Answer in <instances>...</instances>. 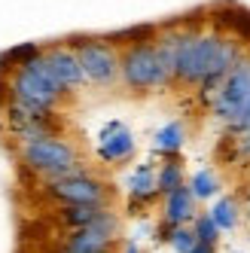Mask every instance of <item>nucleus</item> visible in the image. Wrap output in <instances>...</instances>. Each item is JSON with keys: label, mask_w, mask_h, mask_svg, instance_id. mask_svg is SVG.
<instances>
[{"label": "nucleus", "mask_w": 250, "mask_h": 253, "mask_svg": "<svg viewBox=\"0 0 250 253\" xmlns=\"http://www.w3.org/2000/svg\"><path fill=\"white\" fill-rule=\"evenodd\" d=\"M244 213H247V220H250V202H247V205H244Z\"/></svg>", "instance_id": "obj_26"}, {"label": "nucleus", "mask_w": 250, "mask_h": 253, "mask_svg": "<svg viewBox=\"0 0 250 253\" xmlns=\"http://www.w3.org/2000/svg\"><path fill=\"white\" fill-rule=\"evenodd\" d=\"M250 55L247 46L223 31H192L177 55L174 80L186 85H202V95L217 92L220 83Z\"/></svg>", "instance_id": "obj_1"}, {"label": "nucleus", "mask_w": 250, "mask_h": 253, "mask_svg": "<svg viewBox=\"0 0 250 253\" xmlns=\"http://www.w3.org/2000/svg\"><path fill=\"white\" fill-rule=\"evenodd\" d=\"M128 195H131V202H150V198L159 195L156 171L150 165H140V168L131 171V177H128Z\"/></svg>", "instance_id": "obj_14"}, {"label": "nucleus", "mask_w": 250, "mask_h": 253, "mask_svg": "<svg viewBox=\"0 0 250 253\" xmlns=\"http://www.w3.org/2000/svg\"><path fill=\"white\" fill-rule=\"evenodd\" d=\"M40 55H43V49H40L37 43H22V46H12L9 52H3V55H0V70H6V67L19 70V67L31 64L34 58H40Z\"/></svg>", "instance_id": "obj_19"}, {"label": "nucleus", "mask_w": 250, "mask_h": 253, "mask_svg": "<svg viewBox=\"0 0 250 253\" xmlns=\"http://www.w3.org/2000/svg\"><path fill=\"white\" fill-rule=\"evenodd\" d=\"M64 95L67 92L49 74L43 55L19 70H12V77H9V101L28 107L34 113H52Z\"/></svg>", "instance_id": "obj_2"}, {"label": "nucleus", "mask_w": 250, "mask_h": 253, "mask_svg": "<svg viewBox=\"0 0 250 253\" xmlns=\"http://www.w3.org/2000/svg\"><path fill=\"white\" fill-rule=\"evenodd\" d=\"M43 61L49 67V74L55 77V83L64 88V92H74L85 83V74H83V64L77 58V52L70 46H49L43 49Z\"/></svg>", "instance_id": "obj_8"}, {"label": "nucleus", "mask_w": 250, "mask_h": 253, "mask_svg": "<svg viewBox=\"0 0 250 253\" xmlns=\"http://www.w3.org/2000/svg\"><path fill=\"white\" fill-rule=\"evenodd\" d=\"M134 153V134L125 128L122 122H110L107 128L101 131L98 140V159L107 162V165H119Z\"/></svg>", "instance_id": "obj_9"}, {"label": "nucleus", "mask_w": 250, "mask_h": 253, "mask_svg": "<svg viewBox=\"0 0 250 253\" xmlns=\"http://www.w3.org/2000/svg\"><path fill=\"white\" fill-rule=\"evenodd\" d=\"M104 208H110V205H61V213H58V216H61V223H64L67 229L77 232V229L92 226Z\"/></svg>", "instance_id": "obj_16"}, {"label": "nucleus", "mask_w": 250, "mask_h": 253, "mask_svg": "<svg viewBox=\"0 0 250 253\" xmlns=\"http://www.w3.org/2000/svg\"><path fill=\"white\" fill-rule=\"evenodd\" d=\"M168 244H171L174 253H192V247L199 244V238H195L192 226H177V229L168 232Z\"/></svg>", "instance_id": "obj_21"}, {"label": "nucleus", "mask_w": 250, "mask_h": 253, "mask_svg": "<svg viewBox=\"0 0 250 253\" xmlns=\"http://www.w3.org/2000/svg\"><path fill=\"white\" fill-rule=\"evenodd\" d=\"M229 143H232V150H235V156L244 162V165H250V128L247 131H232Z\"/></svg>", "instance_id": "obj_22"}, {"label": "nucleus", "mask_w": 250, "mask_h": 253, "mask_svg": "<svg viewBox=\"0 0 250 253\" xmlns=\"http://www.w3.org/2000/svg\"><path fill=\"white\" fill-rule=\"evenodd\" d=\"M19 156L25 168H31L34 174H43L46 180H58V177H70L83 171L77 147L64 137H43L34 143H22Z\"/></svg>", "instance_id": "obj_3"}, {"label": "nucleus", "mask_w": 250, "mask_h": 253, "mask_svg": "<svg viewBox=\"0 0 250 253\" xmlns=\"http://www.w3.org/2000/svg\"><path fill=\"white\" fill-rule=\"evenodd\" d=\"M46 192H49V198H55V202H61V205H107V198H110L107 186L98 177L85 174V171L49 180Z\"/></svg>", "instance_id": "obj_7"}, {"label": "nucleus", "mask_w": 250, "mask_h": 253, "mask_svg": "<svg viewBox=\"0 0 250 253\" xmlns=\"http://www.w3.org/2000/svg\"><path fill=\"white\" fill-rule=\"evenodd\" d=\"M195 216H199V208H195V195H192L189 183L165 195V202H162V223L165 226H171V229L192 226Z\"/></svg>", "instance_id": "obj_10"}, {"label": "nucleus", "mask_w": 250, "mask_h": 253, "mask_svg": "<svg viewBox=\"0 0 250 253\" xmlns=\"http://www.w3.org/2000/svg\"><path fill=\"white\" fill-rule=\"evenodd\" d=\"M174 80L171 67L165 64L162 52L156 43H140L128 46L122 52V83L134 88V92H150V88H162Z\"/></svg>", "instance_id": "obj_4"}, {"label": "nucleus", "mask_w": 250, "mask_h": 253, "mask_svg": "<svg viewBox=\"0 0 250 253\" xmlns=\"http://www.w3.org/2000/svg\"><path fill=\"white\" fill-rule=\"evenodd\" d=\"M122 253H140V247H137L134 241H125V247H122Z\"/></svg>", "instance_id": "obj_25"}, {"label": "nucleus", "mask_w": 250, "mask_h": 253, "mask_svg": "<svg viewBox=\"0 0 250 253\" xmlns=\"http://www.w3.org/2000/svg\"><path fill=\"white\" fill-rule=\"evenodd\" d=\"M183 143H186V128H183V122H168V125H162V128L156 131V137H153V147L162 153V156H171V159H174V153L183 150Z\"/></svg>", "instance_id": "obj_15"}, {"label": "nucleus", "mask_w": 250, "mask_h": 253, "mask_svg": "<svg viewBox=\"0 0 250 253\" xmlns=\"http://www.w3.org/2000/svg\"><path fill=\"white\" fill-rule=\"evenodd\" d=\"M250 101V55L232 70V74L220 83V88L213 92V101H210V113L217 122H223L226 128L235 125V119L241 116L244 104Z\"/></svg>", "instance_id": "obj_6"}, {"label": "nucleus", "mask_w": 250, "mask_h": 253, "mask_svg": "<svg viewBox=\"0 0 250 253\" xmlns=\"http://www.w3.org/2000/svg\"><path fill=\"white\" fill-rule=\"evenodd\" d=\"M192 232H195V238H199V241H205V244H213V247H217V241L223 238L220 226L213 223V216H210L208 211H199V216L192 220Z\"/></svg>", "instance_id": "obj_20"}, {"label": "nucleus", "mask_w": 250, "mask_h": 253, "mask_svg": "<svg viewBox=\"0 0 250 253\" xmlns=\"http://www.w3.org/2000/svg\"><path fill=\"white\" fill-rule=\"evenodd\" d=\"M70 49L77 52V58L83 64L85 83L110 85L116 77H122V55L110 43L95 40V37H74L70 40Z\"/></svg>", "instance_id": "obj_5"}, {"label": "nucleus", "mask_w": 250, "mask_h": 253, "mask_svg": "<svg viewBox=\"0 0 250 253\" xmlns=\"http://www.w3.org/2000/svg\"><path fill=\"white\" fill-rule=\"evenodd\" d=\"M192 253H217V247H213V244H205V241H199V244L192 247Z\"/></svg>", "instance_id": "obj_24"}, {"label": "nucleus", "mask_w": 250, "mask_h": 253, "mask_svg": "<svg viewBox=\"0 0 250 253\" xmlns=\"http://www.w3.org/2000/svg\"><path fill=\"white\" fill-rule=\"evenodd\" d=\"M156 183H159V192H162V195H168V192H174V189L186 186V171H183V165H180L177 159L162 162V165H159V171H156Z\"/></svg>", "instance_id": "obj_18"}, {"label": "nucleus", "mask_w": 250, "mask_h": 253, "mask_svg": "<svg viewBox=\"0 0 250 253\" xmlns=\"http://www.w3.org/2000/svg\"><path fill=\"white\" fill-rule=\"evenodd\" d=\"M247 128H250V101L244 104V110H241V116L235 119V125L229 128V134H232V131H247Z\"/></svg>", "instance_id": "obj_23"}, {"label": "nucleus", "mask_w": 250, "mask_h": 253, "mask_svg": "<svg viewBox=\"0 0 250 253\" xmlns=\"http://www.w3.org/2000/svg\"><path fill=\"white\" fill-rule=\"evenodd\" d=\"M241 211H244V205L238 202L235 195H220L217 202L210 205V216H213V223L220 226V232H232L238 223H241Z\"/></svg>", "instance_id": "obj_13"}, {"label": "nucleus", "mask_w": 250, "mask_h": 253, "mask_svg": "<svg viewBox=\"0 0 250 253\" xmlns=\"http://www.w3.org/2000/svg\"><path fill=\"white\" fill-rule=\"evenodd\" d=\"M116 238H110V235H104L98 229H77V232H70L67 235V241H64V250L70 253H110Z\"/></svg>", "instance_id": "obj_12"}, {"label": "nucleus", "mask_w": 250, "mask_h": 253, "mask_svg": "<svg viewBox=\"0 0 250 253\" xmlns=\"http://www.w3.org/2000/svg\"><path fill=\"white\" fill-rule=\"evenodd\" d=\"M189 189L195 195V202H210V198H220V177H217V171H210V168L195 171L189 177Z\"/></svg>", "instance_id": "obj_17"}, {"label": "nucleus", "mask_w": 250, "mask_h": 253, "mask_svg": "<svg viewBox=\"0 0 250 253\" xmlns=\"http://www.w3.org/2000/svg\"><path fill=\"white\" fill-rule=\"evenodd\" d=\"M210 15H213V22H217V28L223 34L235 37L241 46L250 49V12L247 9H241L238 3H226V6H217Z\"/></svg>", "instance_id": "obj_11"}]
</instances>
